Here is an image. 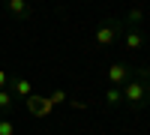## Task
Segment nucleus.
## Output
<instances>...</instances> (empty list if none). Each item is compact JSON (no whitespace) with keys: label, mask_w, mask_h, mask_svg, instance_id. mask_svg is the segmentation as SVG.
Masks as SVG:
<instances>
[{"label":"nucleus","mask_w":150,"mask_h":135,"mask_svg":"<svg viewBox=\"0 0 150 135\" xmlns=\"http://www.w3.org/2000/svg\"><path fill=\"white\" fill-rule=\"evenodd\" d=\"M120 93H123V105H129L132 111H144L150 105V69L135 66V75L120 87Z\"/></svg>","instance_id":"nucleus-1"},{"label":"nucleus","mask_w":150,"mask_h":135,"mask_svg":"<svg viewBox=\"0 0 150 135\" xmlns=\"http://www.w3.org/2000/svg\"><path fill=\"white\" fill-rule=\"evenodd\" d=\"M126 30V24H123L120 18H105L102 24H99V30L93 36V45L96 48H108V45H114L120 39V33Z\"/></svg>","instance_id":"nucleus-2"},{"label":"nucleus","mask_w":150,"mask_h":135,"mask_svg":"<svg viewBox=\"0 0 150 135\" xmlns=\"http://www.w3.org/2000/svg\"><path fill=\"white\" fill-rule=\"evenodd\" d=\"M132 75H135V66H129V63H111L108 66V87H123Z\"/></svg>","instance_id":"nucleus-3"},{"label":"nucleus","mask_w":150,"mask_h":135,"mask_svg":"<svg viewBox=\"0 0 150 135\" xmlns=\"http://www.w3.org/2000/svg\"><path fill=\"white\" fill-rule=\"evenodd\" d=\"M27 111L33 114V117H48V114H51L54 111V105L51 102H48V96H30V99H27Z\"/></svg>","instance_id":"nucleus-4"},{"label":"nucleus","mask_w":150,"mask_h":135,"mask_svg":"<svg viewBox=\"0 0 150 135\" xmlns=\"http://www.w3.org/2000/svg\"><path fill=\"white\" fill-rule=\"evenodd\" d=\"M123 48H126V51H141L144 48V36H141L138 27H126L123 30Z\"/></svg>","instance_id":"nucleus-5"},{"label":"nucleus","mask_w":150,"mask_h":135,"mask_svg":"<svg viewBox=\"0 0 150 135\" xmlns=\"http://www.w3.org/2000/svg\"><path fill=\"white\" fill-rule=\"evenodd\" d=\"M6 90H9L12 96H21V99H30V96H33V84H30L27 78H12Z\"/></svg>","instance_id":"nucleus-6"},{"label":"nucleus","mask_w":150,"mask_h":135,"mask_svg":"<svg viewBox=\"0 0 150 135\" xmlns=\"http://www.w3.org/2000/svg\"><path fill=\"white\" fill-rule=\"evenodd\" d=\"M102 102H105V108H120V105H123V93H120V87H105Z\"/></svg>","instance_id":"nucleus-7"},{"label":"nucleus","mask_w":150,"mask_h":135,"mask_svg":"<svg viewBox=\"0 0 150 135\" xmlns=\"http://www.w3.org/2000/svg\"><path fill=\"white\" fill-rule=\"evenodd\" d=\"M6 9H9V15H15V18H27L30 15V6L24 3V0H9Z\"/></svg>","instance_id":"nucleus-8"},{"label":"nucleus","mask_w":150,"mask_h":135,"mask_svg":"<svg viewBox=\"0 0 150 135\" xmlns=\"http://www.w3.org/2000/svg\"><path fill=\"white\" fill-rule=\"evenodd\" d=\"M141 18H144V9H141V6H132V9L126 12V18H123V24H126V27H138Z\"/></svg>","instance_id":"nucleus-9"},{"label":"nucleus","mask_w":150,"mask_h":135,"mask_svg":"<svg viewBox=\"0 0 150 135\" xmlns=\"http://www.w3.org/2000/svg\"><path fill=\"white\" fill-rule=\"evenodd\" d=\"M12 102H15V96H12L9 90H0V117H6L12 111Z\"/></svg>","instance_id":"nucleus-10"},{"label":"nucleus","mask_w":150,"mask_h":135,"mask_svg":"<svg viewBox=\"0 0 150 135\" xmlns=\"http://www.w3.org/2000/svg\"><path fill=\"white\" fill-rule=\"evenodd\" d=\"M0 135H15V123H12L9 117L0 120Z\"/></svg>","instance_id":"nucleus-11"},{"label":"nucleus","mask_w":150,"mask_h":135,"mask_svg":"<svg viewBox=\"0 0 150 135\" xmlns=\"http://www.w3.org/2000/svg\"><path fill=\"white\" fill-rule=\"evenodd\" d=\"M48 102H51V105H60V102H66V93H63V90H54L51 96H48Z\"/></svg>","instance_id":"nucleus-12"},{"label":"nucleus","mask_w":150,"mask_h":135,"mask_svg":"<svg viewBox=\"0 0 150 135\" xmlns=\"http://www.w3.org/2000/svg\"><path fill=\"white\" fill-rule=\"evenodd\" d=\"M6 84H9V75H6L3 69H0V90H6Z\"/></svg>","instance_id":"nucleus-13"}]
</instances>
